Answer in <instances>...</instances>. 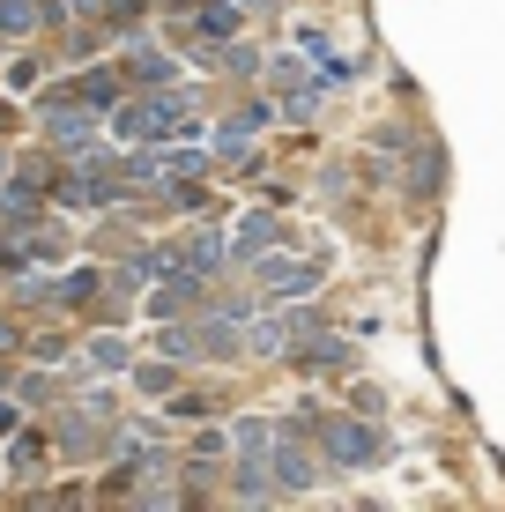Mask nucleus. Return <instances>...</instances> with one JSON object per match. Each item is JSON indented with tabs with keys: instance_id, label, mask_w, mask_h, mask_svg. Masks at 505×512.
I'll return each mask as SVG.
<instances>
[{
	"instance_id": "obj_3",
	"label": "nucleus",
	"mask_w": 505,
	"mask_h": 512,
	"mask_svg": "<svg viewBox=\"0 0 505 512\" xmlns=\"http://www.w3.org/2000/svg\"><path fill=\"white\" fill-rule=\"evenodd\" d=\"M45 127H52V141H60V149H90V134H97V104L60 97V104L45 112Z\"/></svg>"
},
{
	"instance_id": "obj_10",
	"label": "nucleus",
	"mask_w": 505,
	"mask_h": 512,
	"mask_svg": "<svg viewBox=\"0 0 505 512\" xmlns=\"http://www.w3.org/2000/svg\"><path fill=\"white\" fill-rule=\"evenodd\" d=\"M38 30V8L30 0H0V38H30Z\"/></svg>"
},
{
	"instance_id": "obj_1",
	"label": "nucleus",
	"mask_w": 505,
	"mask_h": 512,
	"mask_svg": "<svg viewBox=\"0 0 505 512\" xmlns=\"http://www.w3.org/2000/svg\"><path fill=\"white\" fill-rule=\"evenodd\" d=\"M119 134H127V141H164V134H186V104H179V97H142V104H119Z\"/></svg>"
},
{
	"instance_id": "obj_11",
	"label": "nucleus",
	"mask_w": 505,
	"mask_h": 512,
	"mask_svg": "<svg viewBox=\"0 0 505 512\" xmlns=\"http://www.w3.org/2000/svg\"><path fill=\"white\" fill-rule=\"evenodd\" d=\"M171 268H186V275H208V268H216V238H186V253L171 260Z\"/></svg>"
},
{
	"instance_id": "obj_6",
	"label": "nucleus",
	"mask_w": 505,
	"mask_h": 512,
	"mask_svg": "<svg viewBox=\"0 0 505 512\" xmlns=\"http://www.w3.org/2000/svg\"><path fill=\"white\" fill-rule=\"evenodd\" d=\"M283 238H290L283 216H246L238 223V245H246V253H268V245H283Z\"/></svg>"
},
{
	"instance_id": "obj_12",
	"label": "nucleus",
	"mask_w": 505,
	"mask_h": 512,
	"mask_svg": "<svg viewBox=\"0 0 505 512\" xmlns=\"http://www.w3.org/2000/svg\"><path fill=\"white\" fill-rule=\"evenodd\" d=\"M149 179H194V171H201V156H149Z\"/></svg>"
},
{
	"instance_id": "obj_7",
	"label": "nucleus",
	"mask_w": 505,
	"mask_h": 512,
	"mask_svg": "<svg viewBox=\"0 0 505 512\" xmlns=\"http://www.w3.org/2000/svg\"><path fill=\"white\" fill-rule=\"evenodd\" d=\"M275 475H283L290 490H305V483H312V453H305V446H290V431L275 438Z\"/></svg>"
},
{
	"instance_id": "obj_16",
	"label": "nucleus",
	"mask_w": 505,
	"mask_h": 512,
	"mask_svg": "<svg viewBox=\"0 0 505 512\" xmlns=\"http://www.w3.org/2000/svg\"><path fill=\"white\" fill-rule=\"evenodd\" d=\"M134 75H142V82H164V75H171V67H164V60H156V52H134Z\"/></svg>"
},
{
	"instance_id": "obj_5",
	"label": "nucleus",
	"mask_w": 505,
	"mask_h": 512,
	"mask_svg": "<svg viewBox=\"0 0 505 512\" xmlns=\"http://www.w3.org/2000/svg\"><path fill=\"white\" fill-rule=\"evenodd\" d=\"M194 297H201V275H186V268H171L164 282H156V297H149V312H156V320H171V312H186V305H194Z\"/></svg>"
},
{
	"instance_id": "obj_8",
	"label": "nucleus",
	"mask_w": 505,
	"mask_h": 512,
	"mask_svg": "<svg viewBox=\"0 0 505 512\" xmlns=\"http://www.w3.org/2000/svg\"><path fill=\"white\" fill-rule=\"evenodd\" d=\"M238 15H246L238 0H201L194 23H201V38H238Z\"/></svg>"
},
{
	"instance_id": "obj_9",
	"label": "nucleus",
	"mask_w": 505,
	"mask_h": 512,
	"mask_svg": "<svg viewBox=\"0 0 505 512\" xmlns=\"http://www.w3.org/2000/svg\"><path fill=\"white\" fill-rule=\"evenodd\" d=\"M60 97H82V104H119V75L112 67H97V75H82V82H67Z\"/></svg>"
},
{
	"instance_id": "obj_15",
	"label": "nucleus",
	"mask_w": 505,
	"mask_h": 512,
	"mask_svg": "<svg viewBox=\"0 0 505 512\" xmlns=\"http://www.w3.org/2000/svg\"><path fill=\"white\" fill-rule=\"evenodd\" d=\"M90 364H127V342H119V334H104V342H90Z\"/></svg>"
},
{
	"instance_id": "obj_2",
	"label": "nucleus",
	"mask_w": 505,
	"mask_h": 512,
	"mask_svg": "<svg viewBox=\"0 0 505 512\" xmlns=\"http://www.w3.org/2000/svg\"><path fill=\"white\" fill-rule=\"evenodd\" d=\"M327 282V260H268L260 268V290L268 297H305V290H320Z\"/></svg>"
},
{
	"instance_id": "obj_4",
	"label": "nucleus",
	"mask_w": 505,
	"mask_h": 512,
	"mask_svg": "<svg viewBox=\"0 0 505 512\" xmlns=\"http://www.w3.org/2000/svg\"><path fill=\"white\" fill-rule=\"evenodd\" d=\"M327 453H335V461H379V431H372V423L335 416V423H327Z\"/></svg>"
},
{
	"instance_id": "obj_13",
	"label": "nucleus",
	"mask_w": 505,
	"mask_h": 512,
	"mask_svg": "<svg viewBox=\"0 0 505 512\" xmlns=\"http://www.w3.org/2000/svg\"><path fill=\"white\" fill-rule=\"evenodd\" d=\"M342 364H350V349H342V342H312L305 349V372H342Z\"/></svg>"
},
{
	"instance_id": "obj_14",
	"label": "nucleus",
	"mask_w": 505,
	"mask_h": 512,
	"mask_svg": "<svg viewBox=\"0 0 505 512\" xmlns=\"http://www.w3.org/2000/svg\"><path fill=\"white\" fill-rule=\"evenodd\" d=\"M30 208H38V193H30V186H15V193H0V216H8V223H23V216H30Z\"/></svg>"
}]
</instances>
